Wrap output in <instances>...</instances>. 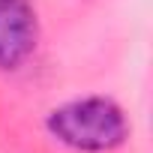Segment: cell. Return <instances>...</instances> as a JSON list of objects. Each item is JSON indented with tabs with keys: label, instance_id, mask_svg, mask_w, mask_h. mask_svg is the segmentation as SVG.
<instances>
[{
	"label": "cell",
	"instance_id": "cell-2",
	"mask_svg": "<svg viewBox=\"0 0 153 153\" xmlns=\"http://www.w3.org/2000/svg\"><path fill=\"white\" fill-rule=\"evenodd\" d=\"M39 42V18L30 0H0V69H18Z\"/></svg>",
	"mask_w": 153,
	"mask_h": 153
},
{
	"label": "cell",
	"instance_id": "cell-1",
	"mask_svg": "<svg viewBox=\"0 0 153 153\" xmlns=\"http://www.w3.org/2000/svg\"><path fill=\"white\" fill-rule=\"evenodd\" d=\"M45 126L60 144L81 150V153L114 150L129 135L123 108L105 96H87V99L66 102L48 114Z\"/></svg>",
	"mask_w": 153,
	"mask_h": 153
}]
</instances>
